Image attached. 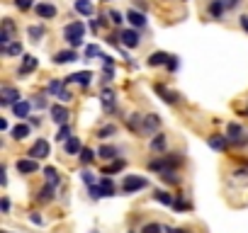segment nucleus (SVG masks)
I'll list each match as a JSON object with an SVG mask.
<instances>
[{"label":"nucleus","instance_id":"obj_53","mask_svg":"<svg viewBox=\"0 0 248 233\" xmlns=\"http://www.w3.org/2000/svg\"><path fill=\"white\" fill-rule=\"evenodd\" d=\"M30 221H32V223H37V226H42V216H39V214H32V216H30Z\"/></svg>","mask_w":248,"mask_h":233},{"label":"nucleus","instance_id":"obj_57","mask_svg":"<svg viewBox=\"0 0 248 233\" xmlns=\"http://www.w3.org/2000/svg\"><path fill=\"white\" fill-rule=\"evenodd\" d=\"M0 233H13V231H0Z\"/></svg>","mask_w":248,"mask_h":233},{"label":"nucleus","instance_id":"obj_12","mask_svg":"<svg viewBox=\"0 0 248 233\" xmlns=\"http://www.w3.org/2000/svg\"><path fill=\"white\" fill-rule=\"evenodd\" d=\"M161 129V116L158 114H146L144 116V134H156Z\"/></svg>","mask_w":248,"mask_h":233},{"label":"nucleus","instance_id":"obj_41","mask_svg":"<svg viewBox=\"0 0 248 233\" xmlns=\"http://www.w3.org/2000/svg\"><path fill=\"white\" fill-rule=\"evenodd\" d=\"M161 231H163V226L156 223V221H151V223H146V226L141 228V233H161Z\"/></svg>","mask_w":248,"mask_h":233},{"label":"nucleus","instance_id":"obj_26","mask_svg":"<svg viewBox=\"0 0 248 233\" xmlns=\"http://www.w3.org/2000/svg\"><path fill=\"white\" fill-rule=\"evenodd\" d=\"M73 8H76V13L78 15H93V0H76L73 3Z\"/></svg>","mask_w":248,"mask_h":233},{"label":"nucleus","instance_id":"obj_5","mask_svg":"<svg viewBox=\"0 0 248 233\" xmlns=\"http://www.w3.org/2000/svg\"><path fill=\"white\" fill-rule=\"evenodd\" d=\"M119 44H124L127 49H137L139 44H141V34H139V29H122L119 32Z\"/></svg>","mask_w":248,"mask_h":233},{"label":"nucleus","instance_id":"obj_22","mask_svg":"<svg viewBox=\"0 0 248 233\" xmlns=\"http://www.w3.org/2000/svg\"><path fill=\"white\" fill-rule=\"evenodd\" d=\"M117 156H119V148H117V146L105 144V146L97 148V158H102V160H112V158H117Z\"/></svg>","mask_w":248,"mask_h":233},{"label":"nucleus","instance_id":"obj_29","mask_svg":"<svg viewBox=\"0 0 248 233\" xmlns=\"http://www.w3.org/2000/svg\"><path fill=\"white\" fill-rule=\"evenodd\" d=\"M224 10H226V5L221 3V0H212V3H209V15H212L214 20H221Z\"/></svg>","mask_w":248,"mask_h":233},{"label":"nucleus","instance_id":"obj_16","mask_svg":"<svg viewBox=\"0 0 248 233\" xmlns=\"http://www.w3.org/2000/svg\"><path fill=\"white\" fill-rule=\"evenodd\" d=\"M90 80H93V73H90V71H78V73H73V75L66 78V83H78V85H83V87H88Z\"/></svg>","mask_w":248,"mask_h":233},{"label":"nucleus","instance_id":"obj_9","mask_svg":"<svg viewBox=\"0 0 248 233\" xmlns=\"http://www.w3.org/2000/svg\"><path fill=\"white\" fill-rule=\"evenodd\" d=\"M15 168H17L20 175H32V173L39 170V160H34V158H20L15 163Z\"/></svg>","mask_w":248,"mask_h":233},{"label":"nucleus","instance_id":"obj_48","mask_svg":"<svg viewBox=\"0 0 248 233\" xmlns=\"http://www.w3.org/2000/svg\"><path fill=\"white\" fill-rule=\"evenodd\" d=\"M112 75H114V71H112V68H105V71H102V80H105V83H109V80H112Z\"/></svg>","mask_w":248,"mask_h":233},{"label":"nucleus","instance_id":"obj_37","mask_svg":"<svg viewBox=\"0 0 248 233\" xmlns=\"http://www.w3.org/2000/svg\"><path fill=\"white\" fill-rule=\"evenodd\" d=\"M114 134H117V127H114V124H107V127H100V129H97V136H100V139H109V136H114Z\"/></svg>","mask_w":248,"mask_h":233},{"label":"nucleus","instance_id":"obj_52","mask_svg":"<svg viewBox=\"0 0 248 233\" xmlns=\"http://www.w3.org/2000/svg\"><path fill=\"white\" fill-rule=\"evenodd\" d=\"M30 127H42V119L39 116H30Z\"/></svg>","mask_w":248,"mask_h":233},{"label":"nucleus","instance_id":"obj_24","mask_svg":"<svg viewBox=\"0 0 248 233\" xmlns=\"http://www.w3.org/2000/svg\"><path fill=\"white\" fill-rule=\"evenodd\" d=\"M226 136H229V141L243 144V139H241V136H243V129H241V124H233V122H231V124L226 127Z\"/></svg>","mask_w":248,"mask_h":233},{"label":"nucleus","instance_id":"obj_2","mask_svg":"<svg viewBox=\"0 0 248 233\" xmlns=\"http://www.w3.org/2000/svg\"><path fill=\"white\" fill-rule=\"evenodd\" d=\"M83 37H85V25H83L80 20L68 22V25L63 27V39L68 42V46H71V49L83 46Z\"/></svg>","mask_w":248,"mask_h":233},{"label":"nucleus","instance_id":"obj_28","mask_svg":"<svg viewBox=\"0 0 248 233\" xmlns=\"http://www.w3.org/2000/svg\"><path fill=\"white\" fill-rule=\"evenodd\" d=\"M168 58H170V56H168L166 51H154V54L149 56V66H166Z\"/></svg>","mask_w":248,"mask_h":233},{"label":"nucleus","instance_id":"obj_38","mask_svg":"<svg viewBox=\"0 0 248 233\" xmlns=\"http://www.w3.org/2000/svg\"><path fill=\"white\" fill-rule=\"evenodd\" d=\"M68 139H71V127H68V124H63V127L56 131V141H63V144H66Z\"/></svg>","mask_w":248,"mask_h":233},{"label":"nucleus","instance_id":"obj_10","mask_svg":"<svg viewBox=\"0 0 248 233\" xmlns=\"http://www.w3.org/2000/svg\"><path fill=\"white\" fill-rule=\"evenodd\" d=\"M34 13H37L39 20H54V17L59 15L56 5H51V3H39V5H34Z\"/></svg>","mask_w":248,"mask_h":233},{"label":"nucleus","instance_id":"obj_34","mask_svg":"<svg viewBox=\"0 0 248 233\" xmlns=\"http://www.w3.org/2000/svg\"><path fill=\"white\" fill-rule=\"evenodd\" d=\"M95 156H97V153H95L93 148H83V151L78 153V160H80L83 165H90V163L95 160Z\"/></svg>","mask_w":248,"mask_h":233},{"label":"nucleus","instance_id":"obj_27","mask_svg":"<svg viewBox=\"0 0 248 233\" xmlns=\"http://www.w3.org/2000/svg\"><path fill=\"white\" fill-rule=\"evenodd\" d=\"M149 146H151V151H154V153H163V151H166V146H168V141H166V136H163V134H156V136L151 139V144H149Z\"/></svg>","mask_w":248,"mask_h":233},{"label":"nucleus","instance_id":"obj_6","mask_svg":"<svg viewBox=\"0 0 248 233\" xmlns=\"http://www.w3.org/2000/svg\"><path fill=\"white\" fill-rule=\"evenodd\" d=\"M20 102V90L13 87V85H3L0 87V104L3 107H13Z\"/></svg>","mask_w":248,"mask_h":233},{"label":"nucleus","instance_id":"obj_40","mask_svg":"<svg viewBox=\"0 0 248 233\" xmlns=\"http://www.w3.org/2000/svg\"><path fill=\"white\" fill-rule=\"evenodd\" d=\"M161 180L166 182V185H180V175L173 170V173H166V175H161Z\"/></svg>","mask_w":248,"mask_h":233},{"label":"nucleus","instance_id":"obj_20","mask_svg":"<svg viewBox=\"0 0 248 233\" xmlns=\"http://www.w3.org/2000/svg\"><path fill=\"white\" fill-rule=\"evenodd\" d=\"M209 148H214V151H226L229 148V136H219V134H214V136H209Z\"/></svg>","mask_w":248,"mask_h":233},{"label":"nucleus","instance_id":"obj_35","mask_svg":"<svg viewBox=\"0 0 248 233\" xmlns=\"http://www.w3.org/2000/svg\"><path fill=\"white\" fill-rule=\"evenodd\" d=\"M27 34H30V39H32V42H39L46 32H44V27H42V25H32V27L27 29Z\"/></svg>","mask_w":248,"mask_h":233},{"label":"nucleus","instance_id":"obj_42","mask_svg":"<svg viewBox=\"0 0 248 233\" xmlns=\"http://www.w3.org/2000/svg\"><path fill=\"white\" fill-rule=\"evenodd\" d=\"M85 56L88 58H95V56H102V51H100V46L90 44V46H85Z\"/></svg>","mask_w":248,"mask_h":233},{"label":"nucleus","instance_id":"obj_31","mask_svg":"<svg viewBox=\"0 0 248 233\" xmlns=\"http://www.w3.org/2000/svg\"><path fill=\"white\" fill-rule=\"evenodd\" d=\"M129 129L132 131H144V114H132L129 116Z\"/></svg>","mask_w":248,"mask_h":233},{"label":"nucleus","instance_id":"obj_33","mask_svg":"<svg viewBox=\"0 0 248 233\" xmlns=\"http://www.w3.org/2000/svg\"><path fill=\"white\" fill-rule=\"evenodd\" d=\"M124 165H127V163H124L122 158H117V160H114L112 165H107V168L102 170V175H107V177H109V175H114V173H119V170H124Z\"/></svg>","mask_w":248,"mask_h":233},{"label":"nucleus","instance_id":"obj_17","mask_svg":"<svg viewBox=\"0 0 248 233\" xmlns=\"http://www.w3.org/2000/svg\"><path fill=\"white\" fill-rule=\"evenodd\" d=\"M83 148H85V146H83V141H80L78 136H71V139L63 144V151H66L68 156H78Z\"/></svg>","mask_w":248,"mask_h":233},{"label":"nucleus","instance_id":"obj_21","mask_svg":"<svg viewBox=\"0 0 248 233\" xmlns=\"http://www.w3.org/2000/svg\"><path fill=\"white\" fill-rule=\"evenodd\" d=\"M127 20L132 22V27H134V29H141V27H146V15H144V13L129 10V13H127Z\"/></svg>","mask_w":248,"mask_h":233},{"label":"nucleus","instance_id":"obj_36","mask_svg":"<svg viewBox=\"0 0 248 233\" xmlns=\"http://www.w3.org/2000/svg\"><path fill=\"white\" fill-rule=\"evenodd\" d=\"M3 54H5V56H20V54H22V44H20V42H13V44H8V46L3 49Z\"/></svg>","mask_w":248,"mask_h":233},{"label":"nucleus","instance_id":"obj_7","mask_svg":"<svg viewBox=\"0 0 248 233\" xmlns=\"http://www.w3.org/2000/svg\"><path fill=\"white\" fill-rule=\"evenodd\" d=\"M27 156L34 158V160H44V158H49V141H46V139H37V141L32 144V148H30Z\"/></svg>","mask_w":248,"mask_h":233},{"label":"nucleus","instance_id":"obj_51","mask_svg":"<svg viewBox=\"0 0 248 233\" xmlns=\"http://www.w3.org/2000/svg\"><path fill=\"white\" fill-rule=\"evenodd\" d=\"M34 107L44 109V107H46V100H44V97H37V100H34Z\"/></svg>","mask_w":248,"mask_h":233},{"label":"nucleus","instance_id":"obj_39","mask_svg":"<svg viewBox=\"0 0 248 233\" xmlns=\"http://www.w3.org/2000/svg\"><path fill=\"white\" fill-rule=\"evenodd\" d=\"M80 177H83V182H85L88 187H93V185H97V182H100V180L95 177V173H90V170H83V173H80Z\"/></svg>","mask_w":248,"mask_h":233},{"label":"nucleus","instance_id":"obj_1","mask_svg":"<svg viewBox=\"0 0 248 233\" xmlns=\"http://www.w3.org/2000/svg\"><path fill=\"white\" fill-rule=\"evenodd\" d=\"M185 158L180 153H173V156H161V158H154L149 160V173H156V175H166V173H173Z\"/></svg>","mask_w":248,"mask_h":233},{"label":"nucleus","instance_id":"obj_47","mask_svg":"<svg viewBox=\"0 0 248 233\" xmlns=\"http://www.w3.org/2000/svg\"><path fill=\"white\" fill-rule=\"evenodd\" d=\"M0 209H3V214H8V211H10V199H8V197L0 199Z\"/></svg>","mask_w":248,"mask_h":233},{"label":"nucleus","instance_id":"obj_45","mask_svg":"<svg viewBox=\"0 0 248 233\" xmlns=\"http://www.w3.org/2000/svg\"><path fill=\"white\" fill-rule=\"evenodd\" d=\"M109 20H112L114 25H122V22H124V15L117 13V10H109Z\"/></svg>","mask_w":248,"mask_h":233},{"label":"nucleus","instance_id":"obj_4","mask_svg":"<svg viewBox=\"0 0 248 233\" xmlns=\"http://www.w3.org/2000/svg\"><path fill=\"white\" fill-rule=\"evenodd\" d=\"M146 187H149V180L141 177V175H127V177L122 180V192L124 194H134V192L146 189Z\"/></svg>","mask_w":248,"mask_h":233},{"label":"nucleus","instance_id":"obj_55","mask_svg":"<svg viewBox=\"0 0 248 233\" xmlns=\"http://www.w3.org/2000/svg\"><path fill=\"white\" fill-rule=\"evenodd\" d=\"M0 129H3V131H10V127H8V122H5V119H0Z\"/></svg>","mask_w":248,"mask_h":233},{"label":"nucleus","instance_id":"obj_8","mask_svg":"<svg viewBox=\"0 0 248 233\" xmlns=\"http://www.w3.org/2000/svg\"><path fill=\"white\" fill-rule=\"evenodd\" d=\"M49 112H51V119H54V124H59V127H63L66 122H68V107H63V104H51L49 107Z\"/></svg>","mask_w":248,"mask_h":233},{"label":"nucleus","instance_id":"obj_18","mask_svg":"<svg viewBox=\"0 0 248 233\" xmlns=\"http://www.w3.org/2000/svg\"><path fill=\"white\" fill-rule=\"evenodd\" d=\"M54 197H56V187H51V185H44L37 192V202L39 204H49V202H54Z\"/></svg>","mask_w":248,"mask_h":233},{"label":"nucleus","instance_id":"obj_54","mask_svg":"<svg viewBox=\"0 0 248 233\" xmlns=\"http://www.w3.org/2000/svg\"><path fill=\"white\" fill-rule=\"evenodd\" d=\"M166 233H187L185 228H166Z\"/></svg>","mask_w":248,"mask_h":233},{"label":"nucleus","instance_id":"obj_25","mask_svg":"<svg viewBox=\"0 0 248 233\" xmlns=\"http://www.w3.org/2000/svg\"><path fill=\"white\" fill-rule=\"evenodd\" d=\"M30 131H32V127H30V124H17L15 129H10V136H13L15 141H22V139H27V136H30Z\"/></svg>","mask_w":248,"mask_h":233},{"label":"nucleus","instance_id":"obj_46","mask_svg":"<svg viewBox=\"0 0 248 233\" xmlns=\"http://www.w3.org/2000/svg\"><path fill=\"white\" fill-rule=\"evenodd\" d=\"M166 68H168V71H178V68H180L178 56H170V58H168V63H166Z\"/></svg>","mask_w":248,"mask_h":233},{"label":"nucleus","instance_id":"obj_3","mask_svg":"<svg viewBox=\"0 0 248 233\" xmlns=\"http://www.w3.org/2000/svg\"><path fill=\"white\" fill-rule=\"evenodd\" d=\"M88 192H90V197H93V199H102V197H112V194L117 192V187H114V182L105 175V177H100V182H97V185L88 187Z\"/></svg>","mask_w":248,"mask_h":233},{"label":"nucleus","instance_id":"obj_30","mask_svg":"<svg viewBox=\"0 0 248 233\" xmlns=\"http://www.w3.org/2000/svg\"><path fill=\"white\" fill-rule=\"evenodd\" d=\"M154 199L161 202V204H166V206H173V202H175V199L170 197V192H166V189H156V192H154Z\"/></svg>","mask_w":248,"mask_h":233},{"label":"nucleus","instance_id":"obj_14","mask_svg":"<svg viewBox=\"0 0 248 233\" xmlns=\"http://www.w3.org/2000/svg\"><path fill=\"white\" fill-rule=\"evenodd\" d=\"M32 104H34V102H30V100H20L17 104H13V114L17 116V119H27Z\"/></svg>","mask_w":248,"mask_h":233},{"label":"nucleus","instance_id":"obj_49","mask_svg":"<svg viewBox=\"0 0 248 233\" xmlns=\"http://www.w3.org/2000/svg\"><path fill=\"white\" fill-rule=\"evenodd\" d=\"M59 100H61V102H71V100H73V95H71L68 90H63V92L59 95Z\"/></svg>","mask_w":248,"mask_h":233},{"label":"nucleus","instance_id":"obj_11","mask_svg":"<svg viewBox=\"0 0 248 233\" xmlns=\"http://www.w3.org/2000/svg\"><path fill=\"white\" fill-rule=\"evenodd\" d=\"M100 102H102V109H105V112H114V109H117V95H114L109 87H105V90L100 92Z\"/></svg>","mask_w":248,"mask_h":233},{"label":"nucleus","instance_id":"obj_56","mask_svg":"<svg viewBox=\"0 0 248 233\" xmlns=\"http://www.w3.org/2000/svg\"><path fill=\"white\" fill-rule=\"evenodd\" d=\"M241 27H243V29L248 32V17H241Z\"/></svg>","mask_w":248,"mask_h":233},{"label":"nucleus","instance_id":"obj_15","mask_svg":"<svg viewBox=\"0 0 248 233\" xmlns=\"http://www.w3.org/2000/svg\"><path fill=\"white\" fill-rule=\"evenodd\" d=\"M76 58H78V51H76V49H66V51H56V56H54V63L63 66V63H73Z\"/></svg>","mask_w":248,"mask_h":233},{"label":"nucleus","instance_id":"obj_32","mask_svg":"<svg viewBox=\"0 0 248 233\" xmlns=\"http://www.w3.org/2000/svg\"><path fill=\"white\" fill-rule=\"evenodd\" d=\"M46 90H49L54 97H59V95L66 90V80H51V83L46 85Z\"/></svg>","mask_w":248,"mask_h":233},{"label":"nucleus","instance_id":"obj_23","mask_svg":"<svg viewBox=\"0 0 248 233\" xmlns=\"http://www.w3.org/2000/svg\"><path fill=\"white\" fill-rule=\"evenodd\" d=\"M44 180H46V185H51V187H59V185H61V175H59V170L51 168V165L44 168Z\"/></svg>","mask_w":248,"mask_h":233},{"label":"nucleus","instance_id":"obj_13","mask_svg":"<svg viewBox=\"0 0 248 233\" xmlns=\"http://www.w3.org/2000/svg\"><path fill=\"white\" fill-rule=\"evenodd\" d=\"M154 90H156V92H158V95H161V97L168 102V104H175V102H180V95H178V92H173V90H168L163 83L154 85Z\"/></svg>","mask_w":248,"mask_h":233},{"label":"nucleus","instance_id":"obj_50","mask_svg":"<svg viewBox=\"0 0 248 233\" xmlns=\"http://www.w3.org/2000/svg\"><path fill=\"white\" fill-rule=\"evenodd\" d=\"M221 3H224L226 8H238V3H241V0H221Z\"/></svg>","mask_w":248,"mask_h":233},{"label":"nucleus","instance_id":"obj_19","mask_svg":"<svg viewBox=\"0 0 248 233\" xmlns=\"http://www.w3.org/2000/svg\"><path fill=\"white\" fill-rule=\"evenodd\" d=\"M39 66V58H34V56H22V66H20V75H30L34 68Z\"/></svg>","mask_w":248,"mask_h":233},{"label":"nucleus","instance_id":"obj_43","mask_svg":"<svg viewBox=\"0 0 248 233\" xmlns=\"http://www.w3.org/2000/svg\"><path fill=\"white\" fill-rule=\"evenodd\" d=\"M173 209H175V211H187V209H190V204H187L185 199H180V197H178V199L173 202Z\"/></svg>","mask_w":248,"mask_h":233},{"label":"nucleus","instance_id":"obj_44","mask_svg":"<svg viewBox=\"0 0 248 233\" xmlns=\"http://www.w3.org/2000/svg\"><path fill=\"white\" fill-rule=\"evenodd\" d=\"M15 5L25 13V10H30V8H34V3H32V0H15Z\"/></svg>","mask_w":248,"mask_h":233}]
</instances>
